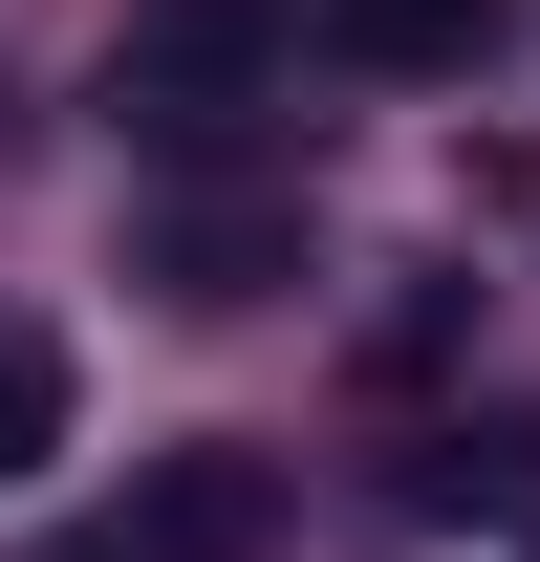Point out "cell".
<instances>
[{
    "label": "cell",
    "mask_w": 540,
    "mask_h": 562,
    "mask_svg": "<svg viewBox=\"0 0 540 562\" xmlns=\"http://www.w3.org/2000/svg\"><path fill=\"white\" fill-rule=\"evenodd\" d=\"M410 497H432V519H475V497H540V432H454V454H410Z\"/></svg>",
    "instance_id": "6"
},
{
    "label": "cell",
    "mask_w": 540,
    "mask_h": 562,
    "mask_svg": "<svg viewBox=\"0 0 540 562\" xmlns=\"http://www.w3.org/2000/svg\"><path fill=\"white\" fill-rule=\"evenodd\" d=\"M44 454H66V347L0 325V476H44Z\"/></svg>",
    "instance_id": "5"
},
{
    "label": "cell",
    "mask_w": 540,
    "mask_h": 562,
    "mask_svg": "<svg viewBox=\"0 0 540 562\" xmlns=\"http://www.w3.org/2000/svg\"><path fill=\"white\" fill-rule=\"evenodd\" d=\"M151 260H173V303H260V281L303 260V216H281V195H195Z\"/></svg>",
    "instance_id": "3"
},
{
    "label": "cell",
    "mask_w": 540,
    "mask_h": 562,
    "mask_svg": "<svg viewBox=\"0 0 540 562\" xmlns=\"http://www.w3.org/2000/svg\"><path fill=\"white\" fill-rule=\"evenodd\" d=\"M281 22H303V0H131V109H151V151H216V131H238L260 66H281Z\"/></svg>",
    "instance_id": "2"
},
{
    "label": "cell",
    "mask_w": 540,
    "mask_h": 562,
    "mask_svg": "<svg viewBox=\"0 0 540 562\" xmlns=\"http://www.w3.org/2000/svg\"><path fill=\"white\" fill-rule=\"evenodd\" d=\"M325 44H346V66H410V87H432V66H475V0H325Z\"/></svg>",
    "instance_id": "4"
},
{
    "label": "cell",
    "mask_w": 540,
    "mask_h": 562,
    "mask_svg": "<svg viewBox=\"0 0 540 562\" xmlns=\"http://www.w3.org/2000/svg\"><path fill=\"white\" fill-rule=\"evenodd\" d=\"M281 541V454H238V432H195V454H151L87 541H44V562H260Z\"/></svg>",
    "instance_id": "1"
}]
</instances>
